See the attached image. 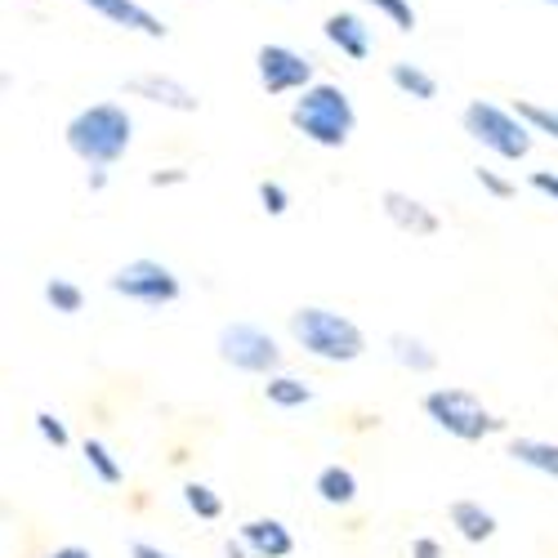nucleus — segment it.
<instances>
[{"instance_id":"2f4dec72","label":"nucleus","mask_w":558,"mask_h":558,"mask_svg":"<svg viewBox=\"0 0 558 558\" xmlns=\"http://www.w3.org/2000/svg\"><path fill=\"white\" fill-rule=\"evenodd\" d=\"M85 183H89V193H104L108 189V166H89V179Z\"/></svg>"},{"instance_id":"f8f14e48","label":"nucleus","mask_w":558,"mask_h":558,"mask_svg":"<svg viewBox=\"0 0 558 558\" xmlns=\"http://www.w3.org/2000/svg\"><path fill=\"white\" fill-rule=\"evenodd\" d=\"M81 5H89L95 14H104L108 23H117V27H125V32H144V36H153V40L166 36V23H161L153 10L138 5V0H81Z\"/></svg>"},{"instance_id":"2eb2a0df","label":"nucleus","mask_w":558,"mask_h":558,"mask_svg":"<svg viewBox=\"0 0 558 558\" xmlns=\"http://www.w3.org/2000/svg\"><path fill=\"white\" fill-rule=\"evenodd\" d=\"M389 357H393L402 371H411V376H429V371L438 366V353H434L421 336H407V331H393V336H389Z\"/></svg>"},{"instance_id":"f257e3e1","label":"nucleus","mask_w":558,"mask_h":558,"mask_svg":"<svg viewBox=\"0 0 558 558\" xmlns=\"http://www.w3.org/2000/svg\"><path fill=\"white\" fill-rule=\"evenodd\" d=\"M63 138H68L72 157H81L85 166H112V161H121V157L130 153V144H134V117H130L121 104L104 99V104L81 108V112L68 121Z\"/></svg>"},{"instance_id":"7c9ffc66","label":"nucleus","mask_w":558,"mask_h":558,"mask_svg":"<svg viewBox=\"0 0 558 558\" xmlns=\"http://www.w3.org/2000/svg\"><path fill=\"white\" fill-rule=\"evenodd\" d=\"M130 558H174V554H166V549L153 545V541H130Z\"/></svg>"},{"instance_id":"72a5a7b5","label":"nucleus","mask_w":558,"mask_h":558,"mask_svg":"<svg viewBox=\"0 0 558 558\" xmlns=\"http://www.w3.org/2000/svg\"><path fill=\"white\" fill-rule=\"evenodd\" d=\"M45 558H95V554H89V549H81V545H63V549L45 554Z\"/></svg>"},{"instance_id":"ddd939ff","label":"nucleus","mask_w":558,"mask_h":558,"mask_svg":"<svg viewBox=\"0 0 558 558\" xmlns=\"http://www.w3.org/2000/svg\"><path fill=\"white\" fill-rule=\"evenodd\" d=\"M238 536L251 545L255 558H291V549H295V536L282 519H251V523H242Z\"/></svg>"},{"instance_id":"7ed1b4c3","label":"nucleus","mask_w":558,"mask_h":558,"mask_svg":"<svg viewBox=\"0 0 558 558\" xmlns=\"http://www.w3.org/2000/svg\"><path fill=\"white\" fill-rule=\"evenodd\" d=\"M291 125H295V134H304L317 148H344L353 125H357V112L336 81H313L291 104Z\"/></svg>"},{"instance_id":"c756f323","label":"nucleus","mask_w":558,"mask_h":558,"mask_svg":"<svg viewBox=\"0 0 558 558\" xmlns=\"http://www.w3.org/2000/svg\"><path fill=\"white\" fill-rule=\"evenodd\" d=\"M183 179H189V170H157V174H148V183H153V189H174V183H183Z\"/></svg>"},{"instance_id":"aec40b11","label":"nucleus","mask_w":558,"mask_h":558,"mask_svg":"<svg viewBox=\"0 0 558 558\" xmlns=\"http://www.w3.org/2000/svg\"><path fill=\"white\" fill-rule=\"evenodd\" d=\"M81 456H85V464H89V474H95L99 483H108V487H117L121 478H125V470H121V460L99 442V438H85V447H81Z\"/></svg>"},{"instance_id":"4be33fe9","label":"nucleus","mask_w":558,"mask_h":558,"mask_svg":"<svg viewBox=\"0 0 558 558\" xmlns=\"http://www.w3.org/2000/svg\"><path fill=\"white\" fill-rule=\"evenodd\" d=\"M183 505H189L193 514L206 519V523H215L223 514V496L210 483H183Z\"/></svg>"},{"instance_id":"5701e85b","label":"nucleus","mask_w":558,"mask_h":558,"mask_svg":"<svg viewBox=\"0 0 558 558\" xmlns=\"http://www.w3.org/2000/svg\"><path fill=\"white\" fill-rule=\"evenodd\" d=\"M366 10H376L380 19H389V27L398 32H411L415 27V10H411V0H362Z\"/></svg>"},{"instance_id":"20e7f679","label":"nucleus","mask_w":558,"mask_h":558,"mask_svg":"<svg viewBox=\"0 0 558 558\" xmlns=\"http://www.w3.org/2000/svg\"><path fill=\"white\" fill-rule=\"evenodd\" d=\"M464 134L483 144L487 153H496L500 161H523L532 153V134L536 125L519 112V108H500V104H487V99H474L464 108Z\"/></svg>"},{"instance_id":"cd10ccee","label":"nucleus","mask_w":558,"mask_h":558,"mask_svg":"<svg viewBox=\"0 0 558 558\" xmlns=\"http://www.w3.org/2000/svg\"><path fill=\"white\" fill-rule=\"evenodd\" d=\"M532 189L545 193L549 202H558V174L554 170H532Z\"/></svg>"},{"instance_id":"9b49d317","label":"nucleus","mask_w":558,"mask_h":558,"mask_svg":"<svg viewBox=\"0 0 558 558\" xmlns=\"http://www.w3.org/2000/svg\"><path fill=\"white\" fill-rule=\"evenodd\" d=\"M322 36H327L336 50H340L344 59H353V63L371 59V27H366L362 14H353V10L327 14V23H322Z\"/></svg>"},{"instance_id":"0eeeda50","label":"nucleus","mask_w":558,"mask_h":558,"mask_svg":"<svg viewBox=\"0 0 558 558\" xmlns=\"http://www.w3.org/2000/svg\"><path fill=\"white\" fill-rule=\"evenodd\" d=\"M108 287H112V295L134 300L144 308H166V304H174L183 295L174 268H166L161 259H130V264H121L108 277Z\"/></svg>"},{"instance_id":"f3484780","label":"nucleus","mask_w":558,"mask_h":558,"mask_svg":"<svg viewBox=\"0 0 558 558\" xmlns=\"http://www.w3.org/2000/svg\"><path fill=\"white\" fill-rule=\"evenodd\" d=\"M389 81L402 89L407 99H415V104H434L438 99V81H434V72H425L421 63H389Z\"/></svg>"},{"instance_id":"473e14b6","label":"nucleus","mask_w":558,"mask_h":558,"mask_svg":"<svg viewBox=\"0 0 558 558\" xmlns=\"http://www.w3.org/2000/svg\"><path fill=\"white\" fill-rule=\"evenodd\" d=\"M223 558H251V545H246L242 536H238V541H228V545H223Z\"/></svg>"},{"instance_id":"c85d7f7f","label":"nucleus","mask_w":558,"mask_h":558,"mask_svg":"<svg viewBox=\"0 0 558 558\" xmlns=\"http://www.w3.org/2000/svg\"><path fill=\"white\" fill-rule=\"evenodd\" d=\"M411 558H442V545L434 536H415L411 541Z\"/></svg>"},{"instance_id":"423d86ee","label":"nucleus","mask_w":558,"mask_h":558,"mask_svg":"<svg viewBox=\"0 0 558 558\" xmlns=\"http://www.w3.org/2000/svg\"><path fill=\"white\" fill-rule=\"evenodd\" d=\"M215 349H219V362H228L232 371H246V376H272L282 366V349L255 322H228Z\"/></svg>"},{"instance_id":"f03ea898","label":"nucleus","mask_w":558,"mask_h":558,"mask_svg":"<svg viewBox=\"0 0 558 558\" xmlns=\"http://www.w3.org/2000/svg\"><path fill=\"white\" fill-rule=\"evenodd\" d=\"M291 336L308 357L336 362V366H349L366 353V336L357 322L336 308H322V304H304L291 313Z\"/></svg>"},{"instance_id":"bb28decb","label":"nucleus","mask_w":558,"mask_h":558,"mask_svg":"<svg viewBox=\"0 0 558 558\" xmlns=\"http://www.w3.org/2000/svg\"><path fill=\"white\" fill-rule=\"evenodd\" d=\"M474 179H478V189H483V193H492L496 202H509V197H514V183H509L505 174H496V170H487V166H478V170H474Z\"/></svg>"},{"instance_id":"a878e982","label":"nucleus","mask_w":558,"mask_h":558,"mask_svg":"<svg viewBox=\"0 0 558 558\" xmlns=\"http://www.w3.org/2000/svg\"><path fill=\"white\" fill-rule=\"evenodd\" d=\"M519 112L536 125V134H549L554 144H558V112L554 108H545V104H519Z\"/></svg>"},{"instance_id":"dca6fc26","label":"nucleus","mask_w":558,"mask_h":558,"mask_svg":"<svg viewBox=\"0 0 558 558\" xmlns=\"http://www.w3.org/2000/svg\"><path fill=\"white\" fill-rule=\"evenodd\" d=\"M505 456L545 474V478H558V442H549V438H514L505 447Z\"/></svg>"},{"instance_id":"4468645a","label":"nucleus","mask_w":558,"mask_h":558,"mask_svg":"<svg viewBox=\"0 0 558 558\" xmlns=\"http://www.w3.org/2000/svg\"><path fill=\"white\" fill-rule=\"evenodd\" d=\"M447 519H451V527H456L464 541H470V545L492 541L496 527H500L492 509H487L483 500H470V496H464V500H451V505H447Z\"/></svg>"},{"instance_id":"393cba45","label":"nucleus","mask_w":558,"mask_h":558,"mask_svg":"<svg viewBox=\"0 0 558 558\" xmlns=\"http://www.w3.org/2000/svg\"><path fill=\"white\" fill-rule=\"evenodd\" d=\"M32 421H36V434H40L45 442H50V447H68V425L59 421L54 411H36Z\"/></svg>"},{"instance_id":"f704fd0d","label":"nucleus","mask_w":558,"mask_h":558,"mask_svg":"<svg viewBox=\"0 0 558 558\" xmlns=\"http://www.w3.org/2000/svg\"><path fill=\"white\" fill-rule=\"evenodd\" d=\"M545 5H554V10H558V0H545Z\"/></svg>"},{"instance_id":"a211bd4d","label":"nucleus","mask_w":558,"mask_h":558,"mask_svg":"<svg viewBox=\"0 0 558 558\" xmlns=\"http://www.w3.org/2000/svg\"><path fill=\"white\" fill-rule=\"evenodd\" d=\"M313 492L327 505H353L357 500V478H353L349 464H327V470H317Z\"/></svg>"},{"instance_id":"39448f33","label":"nucleus","mask_w":558,"mask_h":558,"mask_svg":"<svg viewBox=\"0 0 558 558\" xmlns=\"http://www.w3.org/2000/svg\"><path fill=\"white\" fill-rule=\"evenodd\" d=\"M425 415L442 434H451L460 442H483V438L505 429L500 415L487 411L470 389H434V393H425Z\"/></svg>"},{"instance_id":"412c9836","label":"nucleus","mask_w":558,"mask_h":558,"mask_svg":"<svg viewBox=\"0 0 558 558\" xmlns=\"http://www.w3.org/2000/svg\"><path fill=\"white\" fill-rule=\"evenodd\" d=\"M45 304H50L59 317H76L85 308V291L72 282V277H50V282H45Z\"/></svg>"},{"instance_id":"9d476101","label":"nucleus","mask_w":558,"mask_h":558,"mask_svg":"<svg viewBox=\"0 0 558 558\" xmlns=\"http://www.w3.org/2000/svg\"><path fill=\"white\" fill-rule=\"evenodd\" d=\"M380 206H385V219H389L393 228L411 232V238H434V232L442 228L438 215H434L425 202H415V197H407V193H398V189H389V193L380 197Z\"/></svg>"},{"instance_id":"1a4fd4ad","label":"nucleus","mask_w":558,"mask_h":558,"mask_svg":"<svg viewBox=\"0 0 558 558\" xmlns=\"http://www.w3.org/2000/svg\"><path fill=\"white\" fill-rule=\"evenodd\" d=\"M125 95L130 99H144V104H157V108H170V112H197L202 99L193 95L183 81L166 76V72H138L125 81Z\"/></svg>"},{"instance_id":"6ab92c4d","label":"nucleus","mask_w":558,"mask_h":558,"mask_svg":"<svg viewBox=\"0 0 558 558\" xmlns=\"http://www.w3.org/2000/svg\"><path fill=\"white\" fill-rule=\"evenodd\" d=\"M264 398L282 411H295V407H308L313 402V389L300 380V376H282V371H272L268 385H264Z\"/></svg>"},{"instance_id":"b1692460","label":"nucleus","mask_w":558,"mask_h":558,"mask_svg":"<svg viewBox=\"0 0 558 558\" xmlns=\"http://www.w3.org/2000/svg\"><path fill=\"white\" fill-rule=\"evenodd\" d=\"M259 206H264V215H287L291 210V193L282 189V183H277V179H264L259 183Z\"/></svg>"},{"instance_id":"6e6552de","label":"nucleus","mask_w":558,"mask_h":558,"mask_svg":"<svg viewBox=\"0 0 558 558\" xmlns=\"http://www.w3.org/2000/svg\"><path fill=\"white\" fill-rule=\"evenodd\" d=\"M255 72H259V85L264 95L282 99V95H300V89H308L317 81V68L308 54L291 50V45H259L255 54Z\"/></svg>"}]
</instances>
